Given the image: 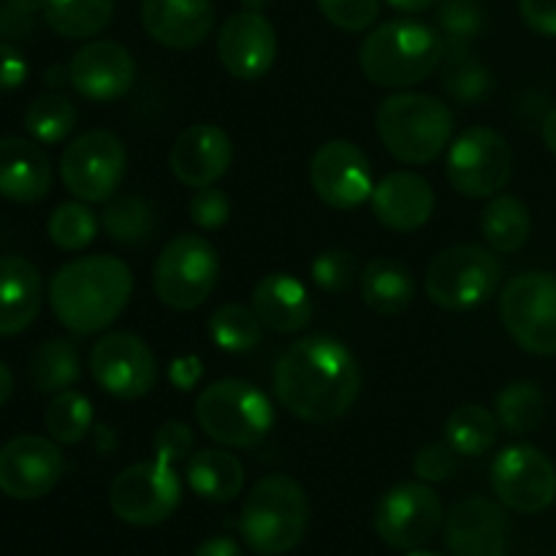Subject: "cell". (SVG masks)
<instances>
[{"label": "cell", "mask_w": 556, "mask_h": 556, "mask_svg": "<svg viewBox=\"0 0 556 556\" xmlns=\"http://www.w3.org/2000/svg\"><path fill=\"white\" fill-rule=\"evenodd\" d=\"M201 378H204V364L199 356H177L168 367V380L179 391H193Z\"/></svg>", "instance_id": "cell-48"}, {"label": "cell", "mask_w": 556, "mask_h": 556, "mask_svg": "<svg viewBox=\"0 0 556 556\" xmlns=\"http://www.w3.org/2000/svg\"><path fill=\"white\" fill-rule=\"evenodd\" d=\"M543 141H546L548 152L556 155V106L546 114V119H543Z\"/></svg>", "instance_id": "cell-51"}, {"label": "cell", "mask_w": 556, "mask_h": 556, "mask_svg": "<svg viewBox=\"0 0 556 556\" xmlns=\"http://www.w3.org/2000/svg\"><path fill=\"white\" fill-rule=\"evenodd\" d=\"M500 421L492 410L481 405H462L445 421V443L462 456H483L494 448Z\"/></svg>", "instance_id": "cell-31"}, {"label": "cell", "mask_w": 556, "mask_h": 556, "mask_svg": "<svg viewBox=\"0 0 556 556\" xmlns=\"http://www.w3.org/2000/svg\"><path fill=\"white\" fill-rule=\"evenodd\" d=\"M43 22L63 38H92L106 30L114 0H43Z\"/></svg>", "instance_id": "cell-30"}, {"label": "cell", "mask_w": 556, "mask_h": 556, "mask_svg": "<svg viewBox=\"0 0 556 556\" xmlns=\"http://www.w3.org/2000/svg\"><path fill=\"white\" fill-rule=\"evenodd\" d=\"M443 525V505L427 483H396L375 508V532L394 548H418Z\"/></svg>", "instance_id": "cell-15"}, {"label": "cell", "mask_w": 556, "mask_h": 556, "mask_svg": "<svg viewBox=\"0 0 556 556\" xmlns=\"http://www.w3.org/2000/svg\"><path fill=\"white\" fill-rule=\"evenodd\" d=\"M500 318L519 348L535 356H556V275L525 271L505 282Z\"/></svg>", "instance_id": "cell-9"}, {"label": "cell", "mask_w": 556, "mask_h": 556, "mask_svg": "<svg viewBox=\"0 0 556 556\" xmlns=\"http://www.w3.org/2000/svg\"><path fill=\"white\" fill-rule=\"evenodd\" d=\"M76 106L60 92H43L33 98L25 112V128L38 144H60L68 139L71 130L76 128Z\"/></svg>", "instance_id": "cell-34"}, {"label": "cell", "mask_w": 556, "mask_h": 556, "mask_svg": "<svg viewBox=\"0 0 556 556\" xmlns=\"http://www.w3.org/2000/svg\"><path fill=\"white\" fill-rule=\"evenodd\" d=\"M309 182L315 195L331 210H356L375 190L367 155L348 139L318 147L309 161Z\"/></svg>", "instance_id": "cell-16"}, {"label": "cell", "mask_w": 556, "mask_h": 556, "mask_svg": "<svg viewBox=\"0 0 556 556\" xmlns=\"http://www.w3.org/2000/svg\"><path fill=\"white\" fill-rule=\"evenodd\" d=\"M369 204L386 228L407 233L427 226L434 212V193L421 174L394 172L375 185Z\"/></svg>", "instance_id": "cell-23"}, {"label": "cell", "mask_w": 556, "mask_h": 556, "mask_svg": "<svg viewBox=\"0 0 556 556\" xmlns=\"http://www.w3.org/2000/svg\"><path fill=\"white\" fill-rule=\"evenodd\" d=\"M101 223L112 242L139 244L155 228V215H152L150 201L141 195H119V199L109 201Z\"/></svg>", "instance_id": "cell-37"}, {"label": "cell", "mask_w": 556, "mask_h": 556, "mask_svg": "<svg viewBox=\"0 0 556 556\" xmlns=\"http://www.w3.org/2000/svg\"><path fill=\"white\" fill-rule=\"evenodd\" d=\"M52 188V166L30 139H0V195L16 204H36Z\"/></svg>", "instance_id": "cell-24"}, {"label": "cell", "mask_w": 556, "mask_h": 556, "mask_svg": "<svg viewBox=\"0 0 556 556\" xmlns=\"http://www.w3.org/2000/svg\"><path fill=\"white\" fill-rule=\"evenodd\" d=\"M63 478V454L38 434H20L0 448V492L11 500H41Z\"/></svg>", "instance_id": "cell-17"}, {"label": "cell", "mask_w": 556, "mask_h": 556, "mask_svg": "<svg viewBox=\"0 0 556 556\" xmlns=\"http://www.w3.org/2000/svg\"><path fill=\"white\" fill-rule=\"evenodd\" d=\"M217 54L233 79L258 81L277 60V33L264 14L239 11L217 33Z\"/></svg>", "instance_id": "cell-18"}, {"label": "cell", "mask_w": 556, "mask_h": 556, "mask_svg": "<svg viewBox=\"0 0 556 556\" xmlns=\"http://www.w3.org/2000/svg\"><path fill=\"white\" fill-rule=\"evenodd\" d=\"M481 231L494 253H516L532 233V217L516 195H494L481 212Z\"/></svg>", "instance_id": "cell-29"}, {"label": "cell", "mask_w": 556, "mask_h": 556, "mask_svg": "<svg viewBox=\"0 0 556 556\" xmlns=\"http://www.w3.org/2000/svg\"><path fill=\"white\" fill-rule=\"evenodd\" d=\"M362 296L372 313L400 315L416 299V282L402 264L389 258H375L362 275Z\"/></svg>", "instance_id": "cell-28"}, {"label": "cell", "mask_w": 556, "mask_h": 556, "mask_svg": "<svg viewBox=\"0 0 556 556\" xmlns=\"http://www.w3.org/2000/svg\"><path fill=\"white\" fill-rule=\"evenodd\" d=\"M375 128L386 150L407 166L432 163L454 136L448 103L427 92H394L380 101Z\"/></svg>", "instance_id": "cell-4"}, {"label": "cell", "mask_w": 556, "mask_h": 556, "mask_svg": "<svg viewBox=\"0 0 556 556\" xmlns=\"http://www.w3.org/2000/svg\"><path fill=\"white\" fill-rule=\"evenodd\" d=\"M443 43H448L451 52H465L467 43L483 30V9L478 0H443L438 9Z\"/></svg>", "instance_id": "cell-39"}, {"label": "cell", "mask_w": 556, "mask_h": 556, "mask_svg": "<svg viewBox=\"0 0 556 556\" xmlns=\"http://www.w3.org/2000/svg\"><path fill=\"white\" fill-rule=\"evenodd\" d=\"M27 60L11 43H0V90H20L27 81Z\"/></svg>", "instance_id": "cell-47"}, {"label": "cell", "mask_w": 556, "mask_h": 556, "mask_svg": "<svg viewBox=\"0 0 556 556\" xmlns=\"http://www.w3.org/2000/svg\"><path fill=\"white\" fill-rule=\"evenodd\" d=\"M188 486L206 503H231L244 486V467L231 451L204 448L188 459Z\"/></svg>", "instance_id": "cell-27"}, {"label": "cell", "mask_w": 556, "mask_h": 556, "mask_svg": "<svg viewBox=\"0 0 556 556\" xmlns=\"http://www.w3.org/2000/svg\"><path fill=\"white\" fill-rule=\"evenodd\" d=\"M195 421L206 438L226 448H253L269 434L275 407L253 383L226 378L201 391L195 400Z\"/></svg>", "instance_id": "cell-6"}, {"label": "cell", "mask_w": 556, "mask_h": 556, "mask_svg": "<svg viewBox=\"0 0 556 556\" xmlns=\"http://www.w3.org/2000/svg\"><path fill=\"white\" fill-rule=\"evenodd\" d=\"M242 3L244 11H255V14H264L266 9H271L275 5V0H239Z\"/></svg>", "instance_id": "cell-54"}, {"label": "cell", "mask_w": 556, "mask_h": 556, "mask_svg": "<svg viewBox=\"0 0 556 556\" xmlns=\"http://www.w3.org/2000/svg\"><path fill=\"white\" fill-rule=\"evenodd\" d=\"M514 172V152L503 134L486 125L467 128L448 147L445 174L456 193L467 199H492L508 185Z\"/></svg>", "instance_id": "cell-11"}, {"label": "cell", "mask_w": 556, "mask_h": 556, "mask_svg": "<svg viewBox=\"0 0 556 556\" xmlns=\"http://www.w3.org/2000/svg\"><path fill=\"white\" fill-rule=\"evenodd\" d=\"M134 58L117 41L85 43L68 63V81L87 101H117L134 87Z\"/></svg>", "instance_id": "cell-19"}, {"label": "cell", "mask_w": 556, "mask_h": 556, "mask_svg": "<svg viewBox=\"0 0 556 556\" xmlns=\"http://www.w3.org/2000/svg\"><path fill=\"white\" fill-rule=\"evenodd\" d=\"M307 521L309 503L302 483L277 472L250 489L239 516V532L255 554L280 556L302 543Z\"/></svg>", "instance_id": "cell-5"}, {"label": "cell", "mask_w": 556, "mask_h": 556, "mask_svg": "<svg viewBox=\"0 0 556 556\" xmlns=\"http://www.w3.org/2000/svg\"><path fill=\"white\" fill-rule=\"evenodd\" d=\"M261 326L264 324L258 320L255 309L242 307V304H223L212 313L210 337L220 351L244 353L253 351L264 340Z\"/></svg>", "instance_id": "cell-36"}, {"label": "cell", "mask_w": 556, "mask_h": 556, "mask_svg": "<svg viewBox=\"0 0 556 556\" xmlns=\"http://www.w3.org/2000/svg\"><path fill=\"white\" fill-rule=\"evenodd\" d=\"M508 538V516L486 497L462 500L445 525V546L454 556H505Z\"/></svg>", "instance_id": "cell-21"}, {"label": "cell", "mask_w": 556, "mask_h": 556, "mask_svg": "<svg viewBox=\"0 0 556 556\" xmlns=\"http://www.w3.org/2000/svg\"><path fill=\"white\" fill-rule=\"evenodd\" d=\"M182 500V483L174 465L161 459L139 462L119 472L109 489V505L125 525L152 527L166 521Z\"/></svg>", "instance_id": "cell-12"}, {"label": "cell", "mask_w": 556, "mask_h": 556, "mask_svg": "<svg viewBox=\"0 0 556 556\" xmlns=\"http://www.w3.org/2000/svg\"><path fill=\"white\" fill-rule=\"evenodd\" d=\"M233 163V144L223 128L195 123L177 136L168 155L172 174L188 188H210Z\"/></svg>", "instance_id": "cell-20"}, {"label": "cell", "mask_w": 556, "mask_h": 556, "mask_svg": "<svg viewBox=\"0 0 556 556\" xmlns=\"http://www.w3.org/2000/svg\"><path fill=\"white\" fill-rule=\"evenodd\" d=\"M141 27L168 49H193L215 27L212 0H141Z\"/></svg>", "instance_id": "cell-22"}, {"label": "cell", "mask_w": 556, "mask_h": 556, "mask_svg": "<svg viewBox=\"0 0 556 556\" xmlns=\"http://www.w3.org/2000/svg\"><path fill=\"white\" fill-rule=\"evenodd\" d=\"M134 293L128 264L114 255H85L52 277V313L71 334H98L123 315Z\"/></svg>", "instance_id": "cell-2"}, {"label": "cell", "mask_w": 556, "mask_h": 556, "mask_svg": "<svg viewBox=\"0 0 556 556\" xmlns=\"http://www.w3.org/2000/svg\"><path fill=\"white\" fill-rule=\"evenodd\" d=\"M318 9L340 30L362 33L378 22L380 0H318Z\"/></svg>", "instance_id": "cell-40"}, {"label": "cell", "mask_w": 556, "mask_h": 556, "mask_svg": "<svg viewBox=\"0 0 556 556\" xmlns=\"http://www.w3.org/2000/svg\"><path fill=\"white\" fill-rule=\"evenodd\" d=\"M494 407H497L494 416L505 432L530 434L541 427L543 416H546V396L530 380H516L500 391Z\"/></svg>", "instance_id": "cell-32"}, {"label": "cell", "mask_w": 556, "mask_h": 556, "mask_svg": "<svg viewBox=\"0 0 556 556\" xmlns=\"http://www.w3.org/2000/svg\"><path fill=\"white\" fill-rule=\"evenodd\" d=\"M128 172V152L112 130H87L60 155V177L68 193L87 204L109 201Z\"/></svg>", "instance_id": "cell-10"}, {"label": "cell", "mask_w": 556, "mask_h": 556, "mask_svg": "<svg viewBox=\"0 0 556 556\" xmlns=\"http://www.w3.org/2000/svg\"><path fill=\"white\" fill-rule=\"evenodd\" d=\"M443 52V36L434 27L418 20H391L364 38L358 65L372 85L405 90L432 76Z\"/></svg>", "instance_id": "cell-3"}, {"label": "cell", "mask_w": 556, "mask_h": 556, "mask_svg": "<svg viewBox=\"0 0 556 556\" xmlns=\"http://www.w3.org/2000/svg\"><path fill=\"white\" fill-rule=\"evenodd\" d=\"M79 351L68 340H47L30 362V380L41 394H60L79 380Z\"/></svg>", "instance_id": "cell-33"}, {"label": "cell", "mask_w": 556, "mask_h": 556, "mask_svg": "<svg viewBox=\"0 0 556 556\" xmlns=\"http://www.w3.org/2000/svg\"><path fill=\"white\" fill-rule=\"evenodd\" d=\"M519 14L530 30L556 38V0H519Z\"/></svg>", "instance_id": "cell-46"}, {"label": "cell", "mask_w": 556, "mask_h": 556, "mask_svg": "<svg viewBox=\"0 0 556 556\" xmlns=\"http://www.w3.org/2000/svg\"><path fill=\"white\" fill-rule=\"evenodd\" d=\"M407 556H443V554H434V552H413V554H407Z\"/></svg>", "instance_id": "cell-55"}, {"label": "cell", "mask_w": 556, "mask_h": 556, "mask_svg": "<svg viewBox=\"0 0 556 556\" xmlns=\"http://www.w3.org/2000/svg\"><path fill=\"white\" fill-rule=\"evenodd\" d=\"M489 87H492V74L481 63H476V60L472 63H456V68L445 79L448 96L462 103L481 101L489 92Z\"/></svg>", "instance_id": "cell-43"}, {"label": "cell", "mask_w": 556, "mask_h": 556, "mask_svg": "<svg viewBox=\"0 0 556 556\" xmlns=\"http://www.w3.org/2000/svg\"><path fill=\"white\" fill-rule=\"evenodd\" d=\"M386 3L396 11H405V14H424V11L432 9L438 0H386Z\"/></svg>", "instance_id": "cell-50"}, {"label": "cell", "mask_w": 556, "mask_h": 556, "mask_svg": "<svg viewBox=\"0 0 556 556\" xmlns=\"http://www.w3.org/2000/svg\"><path fill=\"white\" fill-rule=\"evenodd\" d=\"M188 210L190 220H193L201 231H215V228L226 226L228 217H231V201H228V195L223 193V190L210 185V188L195 190Z\"/></svg>", "instance_id": "cell-42"}, {"label": "cell", "mask_w": 556, "mask_h": 556, "mask_svg": "<svg viewBox=\"0 0 556 556\" xmlns=\"http://www.w3.org/2000/svg\"><path fill=\"white\" fill-rule=\"evenodd\" d=\"M90 375L106 394L117 400H141L155 389V353L141 337L112 331L92 345Z\"/></svg>", "instance_id": "cell-14"}, {"label": "cell", "mask_w": 556, "mask_h": 556, "mask_svg": "<svg viewBox=\"0 0 556 556\" xmlns=\"http://www.w3.org/2000/svg\"><path fill=\"white\" fill-rule=\"evenodd\" d=\"M41 271L22 255H0V337L25 331L41 313Z\"/></svg>", "instance_id": "cell-25"}, {"label": "cell", "mask_w": 556, "mask_h": 556, "mask_svg": "<svg viewBox=\"0 0 556 556\" xmlns=\"http://www.w3.org/2000/svg\"><path fill=\"white\" fill-rule=\"evenodd\" d=\"M5 5H9L14 14L30 16V14H36L38 9H43V0H5Z\"/></svg>", "instance_id": "cell-52"}, {"label": "cell", "mask_w": 556, "mask_h": 556, "mask_svg": "<svg viewBox=\"0 0 556 556\" xmlns=\"http://www.w3.org/2000/svg\"><path fill=\"white\" fill-rule=\"evenodd\" d=\"M503 280V264L481 244H454L434 255L427 269V293L438 307L472 309L486 304Z\"/></svg>", "instance_id": "cell-7"}, {"label": "cell", "mask_w": 556, "mask_h": 556, "mask_svg": "<svg viewBox=\"0 0 556 556\" xmlns=\"http://www.w3.org/2000/svg\"><path fill=\"white\" fill-rule=\"evenodd\" d=\"M253 309L261 324L280 334H293L313 320V302L302 280L286 271H275L255 282Z\"/></svg>", "instance_id": "cell-26"}, {"label": "cell", "mask_w": 556, "mask_h": 556, "mask_svg": "<svg viewBox=\"0 0 556 556\" xmlns=\"http://www.w3.org/2000/svg\"><path fill=\"white\" fill-rule=\"evenodd\" d=\"M195 434L193 429L185 421H166L157 427V432L152 434V451H155V459L168 462H182L193 454Z\"/></svg>", "instance_id": "cell-44"}, {"label": "cell", "mask_w": 556, "mask_h": 556, "mask_svg": "<svg viewBox=\"0 0 556 556\" xmlns=\"http://www.w3.org/2000/svg\"><path fill=\"white\" fill-rule=\"evenodd\" d=\"M413 470L424 483H443L454 476L456 456L448 443H429L413 459Z\"/></svg>", "instance_id": "cell-45"}, {"label": "cell", "mask_w": 556, "mask_h": 556, "mask_svg": "<svg viewBox=\"0 0 556 556\" xmlns=\"http://www.w3.org/2000/svg\"><path fill=\"white\" fill-rule=\"evenodd\" d=\"M11 391H14V375H11V369L0 362V407L9 402Z\"/></svg>", "instance_id": "cell-53"}, {"label": "cell", "mask_w": 556, "mask_h": 556, "mask_svg": "<svg viewBox=\"0 0 556 556\" xmlns=\"http://www.w3.org/2000/svg\"><path fill=\"white\" fill-rule=\"evenodd\" d=\"M362 391V367L351 348L326 334L304 337L275 364V394L291 416L331 424L345 416Z\"/></svg>", "instance_id": "cell-1"}, {"label": "cell", "mask_w": 556, "mask_h": 556, "mask_svg": "<svg viewBox=\"0 0 556 556\" xmlns=\"http://www.w3.org/2000/svg\"><path fill=\"white\" fill-rule=\"evenodd\" d=\"M193 556H242V548H239L237 541H231V538H210V541L201 543L199 548H195Z\"/></svg>", "instance_id": "cell-49"}, {"label": "cell", "mask_w": 556, "mask_h": 556, "mask_svg": "<svg viewBox=\"0 0 556 556\" xmlns=\"http://www.w3.org/2000/svg\"><path fill=\"white\" fill-rule=\"evenodd\" d=\"M217 250L199 233H179L157 255L152 286L166 307L188 313L210 299L217 286Z\"/></svg>", "instance_id": "cell-8"}, {"label": "cell", "mask_w": 556, "mask_h": 556, "mask_svg": "<svg viewBox=\"0 0 556 556\" xmlns=\"http://www.w3.org/2000/svg\"><path fill=\"white\" fill-rule=\"evenodd\" d=\"M492 489L505 508L541 514L556 500V467L535 445L516 443L492 462Z\"/></svg>", "instance_id": "cell-13"}, {"label": "cell", "mask_w": 556, "mask_h": 556, "mask_svg": "<svg viewBox=\"0 0 556 556\" xmlns=\"http://www.w3.org/2000/svg\"><path fill=\"white\" fill-rule=\"evenodd\" d=\"M43 424H47V432L54 443L60 445L81 443L92 427L90 400L74 389L60 391V394H54V400L49 402Z\"/></svg>", "instance_id": "cell-35"}, {"label": "cell", "mask_w": 556, "mask_h": 556, "mask_svg": "<svg viewBox=\"0 0 556 556\" xmlns=\"http://www.w3.org/2000/svg\"><path fill=\"white\" fill-rule=\"evenodd\" d=\"M353 277H356V264H353V255L348 250H326L313 261V280L324 291H345Z\"/></svg>", "instance_id": "cell-41"}, {"label": "cell", "mask_w": 556, "mask_h": 556, "mask_svg": "<svg viewBox=\"0 0 556 556\" xmlns=\"http://www.w3.org/2000/svg\"><path fill=\"white\" fill-rule=\"evenodd\" d=\"M47 231L49 239L60 250H65V253H79V250L90 248L92 239H96L98 217L92 215L90 206L79 204V201H68V204H60L49 215Z\"/></svg>", "instance_id": "cell-38"}]
</instances>
